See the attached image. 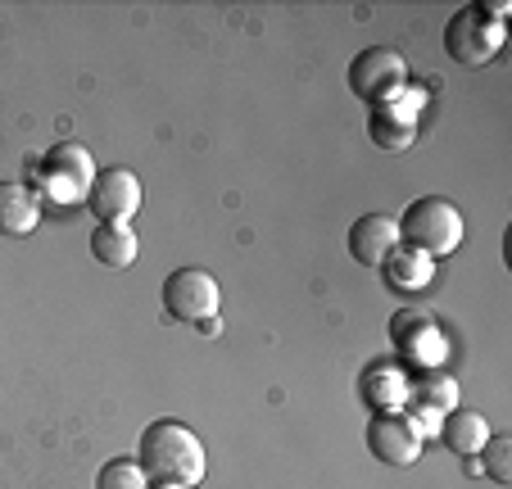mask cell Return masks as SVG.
<instances>
[{"label": "cell", "instance_id": "obj_11", "mask_svg": "<svg viewBox=\"0 0 512 489\" xmlns=\"http://www.w3.org/2000/svg\"><path fill=\"white\" fill-rule=\"evenodd\" d=\"M395 245H399V227L390 213H363V218L349 227V259H354L358 268H381Z\"/></svg>", "mask_w": 512, "mask_h": 489}, {"label": "cell", "instance_id": "obj_5", "mask_svg": "<svg viewBox=\"0 0 512 489\" xmlns=\"http://www.w3.org/2000/svg\"><path fill=\"white\" fill-rule=\"evenodd\" d=\"M503 46V23H494L485 14V5H463L454 19L445 23V50L454 64L476 68L485 59H494Z\"/></svg>", "mask_w": 512, "mask_h": 489}, {"label": "cell", "instance_id": "obj_7", "mask_svg": "<svg viewBox=\"0 0 512 489\" xmlns=\"http://www.w3.org/2000/svg\"><path fill=\"white\" fill-rule=\"evenodd\" d=\"M417 109H422V91L408 87V105H404V91H399L395 100H386V105H372L368 114V136L377 150H408V145L417 141Z\"/></svg>", "mask_w": 512, "mask_h": 489}, {"label": "cell", "instance_id": "obj_18", "mask_svg": "<svg viewBox=\"0 0 512 489\" xmlns=\"http://www.w3.org/2000/svg\"><path fill=\"white\" fill-rule=\"evenodd\" d=\"M476 467L494 480V485H512V440L508 435H490L476 453Z\"/></svg>", "mask_w": 512, "mask_h": 489}, {"label": "cell", "instance_id": "obj_10", "mask_svg": "<svg viewBox=\"0 0 512 489\" xmlns=\"http://www.w3.org/2000/svg\"><path fill=\"white\" fill-rule=\"evenodd\" d=\"M87 209L96 213V222H127L136 209H141V182L127 168H105L96 173L87 191Z\"/></svg>", "mask_w": 512, "mask_h": 489}, {"label": "cell", "instance_id": "obj_19", "mask_svg": "<svg viewBox=\"0 0 512 489\" xmlns=\"http://www.w3.org/2000/svg\"><path fill=\"white\" fill-rule=\"evenodd\" d=\"M96 489H145V471L136 458H114L100 467Z\"/></svg>", "mask_w": 512, "mask_h": 489}, {"label": "cell", "instance_id": "obj_8", "mask_svg": "<svg viewBox=\"0 0 512 489\" xmlns=\"http://www.w3.org/2000/svg\"><path fill=\"white\" fill-rule=\"evenodd\" d=\"M390 340L404 349L408 363L426 367V372H431V367L449 354V336H445V331H440V326H435L426 313H413V308H408V313H395V317H390Z\"/></svg>", "mask_w": 512, "mask_h": 489}, {"label": "cell", "instance_id": "obj_2", "mask_svg": "<svg viewBox=\"0 0 512 489\" xmlns=\"http://www.w3.org/2000/svg\"><path fill=\"white\" fill-rule=\"evenodd\" d=\"M399 240L422 250L426 259H445L463 245V213L445 200V195H417L404 209V218H395Z\"/></svg>", "mask_w": 512, "mask_h": 489}, {"label": "cell", "instance_id": "obj_17", "mask_svg": "<svg viewBox=\"0 0 512 489\" xmlns=\"http://www.w3.org/2000/svg\"><path fill=\"white\" fill-rule=\"evenodd\" d=\"M408 408H431V413H454L458 408V381L445 372H426L408 381Z\"/></svg>", "mask_w": 512, "mask_h": 489}, {"label": "cell", "instance_id": "obj_3", "mask_svg": "<svg viewBox=\"0 0 512 489\" xmlns=\"http://www.w3.org/2000/svg\"><path fill=\"white\" fill-rule=\"evenodd\" d=\"M32 177H37V186L32 191L41 195V200H55V204H87V191L91 182H96V159H91L87 145L78 141H59L50 145L41 159H32Z\"/></svg>", "mask_w": 512, "mask_h": 489}, {"label": "cell", "instance_id": "obj_13", "mask_svg": "<svg viewBox=\"0 0 512 489\" xmlns=\"http://www.w3.org/2000/svg\"><path fill=\"white\" fill-rule=\"evenodd\" d=\"M136 250H141V240H136V231L127 222H96V231H91V259L100 268H114V272L132 268Z\"/></svg>", "mask_w": 512, "mask_h": 489}, {"label": "cell", "instance_id": "obj_20", "mask_svg": "<svg viewBox=\"0 0 512 489\" xmlns=\"http://www.w3.org/2000/svg\"><path fill=\"white\" fill-rule=\"evenodd\" d=\"M145 489H182V485H159V480H150V485H145Z\"/></svg>", "mask_w": 512, "mask_h": 489}, {"label": "cell", "instance_id": "obj_14", "mask_svg": "<svg viewBox=\"0 0 512 489\" xmlns=\"http://www.w3.org/2000/svg\"><path fill=\"white\" fill-rule=\"evenodd\" d=\"M381 272H386V286H390V290L408 295V290L431 286V277H435V259H426L422 250H413V245H404V240H399L395 250L386 254Z\"/></svg>", "mask_w": 512, "mask_h": 489}, {"label": "cell", "instance_id": "obj_9", "mask_svg": "<svg viewBox=\"0 0 512 489\" xmlns=\"http://www.w3.org/2000/svg\"><path fill=\"white\" fill-rule=\"evenodd\" d=\"M368 453L386 467H408L422 453V435L408 422V413H377L368 422Z\"/></svg>", "mask_w": 512, "mask_h": 489}, {"label": "cell", "instance_id": "obj_16", "mask_svg": "<svg viewBox=\"0 0 512 489\" xmlns=\"http://www.w3.org/2000/svg\"><path fill=\"white\" fill-rule=\"evenodd\" d=\"M440 440H445L449 453H458V458H476L481 453V444L490 440V422H485L481 413H445V422H440Z\"/></svg>", "mask_w": 512, "mask_h": 489}, {"label": "cell", "instance_id": "obj_15", "mask_svg": "<svg viewBox=\"0 0 512 489\" xmlns=\"http://www.w3.org/2000/svg\"><path fill=\"white\" fill-rule=\"evenodd\" d=\"M363 399L377 408V413H404L408 408V376L404 367H372L368 376H363Z\"/></svg>", "mask_w": 512, "mask_h": 489}, {"label": "cell", "instance_id": "obj_12", "mask_svg": "<svg viewBox=\"0 0 512 489\" xmlns=\"http://www.w3.org/2000/svg\"><path fill=\"white\" fill-rule=\"evenodd\" d=\"M41 222V195L28 182H0V236H32Z\"/></svg>", "mask_w": 512, "mask_h": 489}, {"label": "cell", "instance_id": "obj_1", "mask_svg": "<svg viewBox=\"0 0 512 489\" xmlns=\"http://www.w3.org/2000/svg\"><path fill=\"white\" fill-rule=\"evenodd\" d=\"M141 471L159 485H182V489H195L204 480V444L191 426H182L177 417H159L141 431Z\"/></svg>", "mask_w": 512, "mask_h": 489}, {"label": "cell", "instance_id": "obj_4", "mask_svg": "<svg viewBox=\"0 0 512 489\" xmlns=\"http://www.w3.org/2000/svg\"><path fill=\"white\" fill-rule=\"evenodd\" d=\"M408 87V59L395 46H368L349 64V91L363 105H386Z\"/></svg>", "mask_w": 512, "mask_h": 489}, {"label": "cell", "instance_id": "obj_6", "mask_svg": "<svg viewBox=\"0 0 512 489\" xmlns=\"http://www.w3.org/2000/svg\"><path fill=\"white\" fill-rule=\"evenodd\" d=\"M164 308L177 322H209L223 313V286L204 268H177L164 277Z\"/></svg>", "mask_w": 512, "mask_h": 489}]
</instances>
